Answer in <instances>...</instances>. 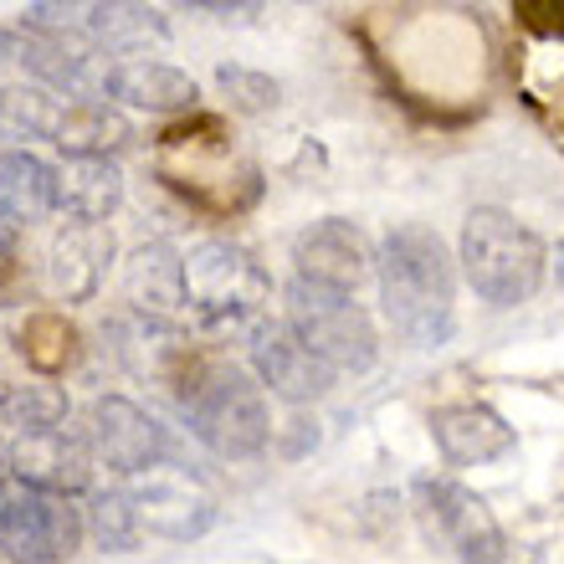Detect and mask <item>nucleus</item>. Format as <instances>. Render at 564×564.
Segmentation results:
<instances>
[{
    "mask_svg": "<svg viewBox=\"0 0 564 564\" xmlns=\"http://www.w3.org/2000/svg\"><path fill=\"white\" fill-rule=\"evenodd\" d=\"M375 278H380V303H386L390 328L416 349H436L452 339L457 324V262L446 241L421 221L390 226L380 252H375Z\"/></svg>",
    "mask_w": 564,
    "mask_h": 564,
    "instance_id": "nucleus-1",
    "label": "nucleus"
},
{
    "mask_svg": "<svg viewBox=\"0 0 564 564\" xmlns=\"http://www.w3.org/2000/svg\"><path fill=\"white\" fill-rule=\"evenodd\" d=\"M457 268L482 303L492 308H519L544 288L550 272V247L539 241V231L503 206H477L467 210L457 237Z\"/></svg>",
    "mask_w": 564,
    "mask_h": 564,
    "instance_id": "nucleus-2",
    "label": "nucleus"
},
{
    "mask_svg": "<svg viewBox=\"0 0 564 564\" xmlns=\"http://www.w3.org/2000/svg\"><path fill=\"white\" fill-rule=\"evenodd\" d=\"M282 308H288V328L324 359L328 370L365 375L380 359L375 318L355 303V293H334V288H318L308 278H293L288 293H282Z\"/></svg>",
    "mask_w": 564,
    "mask_h": 564,
    "instance_id": "nucleus-3",
    "label": "nucleus"
},
{
    "mask_svg": "<svg viewBox=\"0 0 564 564\" xmlns=\"http://www.w3.org/2000/svg\"><path fill=\"white\" fill-rule=\"evenodd\" d=\"M268 297L272 282L252 252H241L231 241H195L185 252V308L206 328L252 324Z\"/></svg>",
    "mask_w": 564,
    "mask_h": 564,
    "instance_id": "nucleus-4",
    "label": "nucleus"
},
{
    "mask_svg": "<svg viewBox=\"0 0 564 564\" xmlns=\"http://www.w3.org/2000/svg\"><path fill=\"white\" fill-rule=\"evenodd\" d=\"M185 416H191L195 442L226 462H252L268 452L272 416L262 401V386L247 370H210L206 386L191 395Z\"/></svg>",
    "mask_w": 564,
    "mask_h": 564,
    "instance_id": "nucleus-5",
    "label": "nucleus"
},
{
    "mask_svg": "<svg viewBox=\"0 0 564 564\" xmlns=\"http://www.w3.org/2000/svg\"><path fill=\"white\" fill-rule=\"evenodd\" d=\"M416 503L426 529L442 544H452L462 564H539V554L529 544H513L488 513V503L452 477H421Z\"/></svg>",
    "mask_w": 564,
    "mask_h": 564,
    "instance_id": "nucleus-6",
    "label": "nucleus"
},
{
    "mask_svg": "<svg viewBox=\"0 0 564 564\" xmlns=\"http://www.w3.org/2000/svg\"><path fill=\"white\" fill-rule=\"evenodd\" d=\"M88 534L83 508L73 498H52L26 482H11L0 492V554L11 564H62L73 560Z\"/></svg>",
    "mask_w": 564,
    "mask_h": 564,
    "instance_id": "nucleus-7",
    "label": "nucleus"
},
{
    "mask_svg": "<svg viewBox=\"0 0 564 564\" xmlns=\"http://www.w3.org/2000/svg\"><path fill=\"white\" fill-rule=\"evenodd\" d=\"M21 67L42 77L46 93H67L77 104H108V77L113 62L88 31H62V36H26Z\"/></svg>",
    "mask_w": 564,
    "mask_h": 564,
    "instance_id": "nucleus-8",
    "label": "nucleus"
},
{
    "mask_svg": "<svg viewBox=\"0 0 564 564\" xmlns=\"http://www.w3.org/2000/svg\"><path fill=\"white\" fill-rule=\"evenodd\" d=\"M129 503L139 513V529L160 539H200L216 523V498H210L191 473L180 467H149L144 477H134Z\"/></svg>",
    "mask_w": 564,
    "mask_h": 564,
    "instance_id": "nucleus-9",
    "label": "nucleus"
},
{
    "mask_svg": "<svg viewBox=\"0 0 564 564\" xmlns=\"http://www.w3.org/2000/svg\"><path fill=\"white\" fill-rule=\"evenodd\" d=\"M83 436H88L93 457L123 477H144L149 467H160V457H164L160 421L149 416V411H139L134 401H123V395H98V401L88 405Z\"/></svg>",
    "mask_w": 564,
    "mask_h": 564,
    "instance_id": "nucleus-10",
    "label": "nucleus"
},
{
    "mask_svg": "<svg viewBox=\"0 0 564 564\" xmlns=\"http://www.w3.org/2000/svg\"><path fill=\"white\" fill-rule=\"evenodd\" d=\"M252 370H257V386H268L272 395L288 405L324 401L328 386H334V370H328L324 359L313 355L288 324L252 328Z\"/></svg>",
    "mask_w": 564,
    "mask_h": 564,
    "instance_id": "nucleus-11",
    "label": "nucleus"
},
{
    "mask_svg": "<svg viewBox=\"0 0 564 564\" xmlns=\"http://www.w3.org/2000/svg\"><path fill=\"white\" fill-rule=\"evenodd\" d=\"M293 262H297V278L334 288V293H355L359 282L375 272V252L365 241V231L355 221H339V216L303 226L293 237Z\"/></svg>",
    "mask_w": 564,
    "mask_h": 564,
    "instance_id": "nucleus-12",
    "label": "nucleus"
},
{
    "mask_svg": "<svg viewBox=\"0 0 564 564\" xmlns=\"http://www.w3.org/2000/svg\"><path fill=\"white\" fill-rule=\"evenodd\" d=\"M11 477L52 498H73L88 492L93 482V446L77 431H42V436H21L11 446Z\"/></svg>",
    "mask_w": 564,
    "mask_h": 564,
    "instance_id": "nucleus-13",
    "label": "nucleus"
},
{
    "mask_svg": "<svg viewBox=\"0 0 564 564\" xmlns=\"http://www.w3.org/2000/svg\"><path fill=\"white\" fill-rule=\"evenodd\" d=\"M431 442L452 467H482V462H498L519 446V431L508 426L492 405H442L431 416Z\"/></svg>",
    "mask_w": 564,
    "mask_h": 564,
    "instance_id": "nucleus-14",
    "label": "nucleus"
},
{
    "mask_svg": "<svg viewBox=\"0 0 564 564\" xmlns=\"http://www.w3.org/2000/svg\"><path fill=\"white\" fill-rule=\"evenodd\" d=\"M123 297L144 318H175L185 308V257L170 241H144L123 262Z\"/></svg>",
    "mask_w": 564,
    "mask_h": 564,
    "instance_id": "nucleus-15",
    "label": "nucleus"
},
{
    "mask_svg": "<svg viewBox=\"0 0 564 564\" xmlns=\"http://www.w3.org/2000/svg\"><path fill=\"white\" fill-rule=\"evenodd\" d=\"M123 200V175L119 164L104 154H67L57 164V210H67L73 221L104 226Z\"/></svg>",
    "mask_w": 564,
    "mask_h": 564,
    "instance_id": "nucleus-16",
    "label": "nucleus"
},
{
    "mask_svg": "<svg viewBox=\"0 0 564 564\" xmlns=\"http://www.w3.org/2000/svg\"><path fill=\"white\" fill-rule=\"evenodd\" d=\"M108 257H113V237L104 226L67 221V231H57V241H52V288H57V297L83 303V297L98 293Z\"/></svg>",
    "mask_w": 564,
    "mask_h": 564,
    "instance_id": "nucleus-17",
    "label": "nucleus"
},
{
    "mask_svg": "<svg viewBox=\"0 0 564 564\" xmlns=\"http://www.w3.org/2000/svg\"><path fill=\"white\" fill-rule=\"evenodd\" d=\"M195 98H200L195 77L170 62H119L108 77V104L144 108V113H180V108H195Z\"/></svg>",
    "mask_w": 564,
    "mask_h": 564,
    "instance_id": "nucleus-18",
    "label": "nucleus"
},
{
    "mask_svg": "<svg viewBox=\"0 0 564 564\" xmlns=\"http://www.w3.org/2000/svg\"><path fill=\"white\" fill-rule=\"evenodd\" d=\"M57 210V170L36 160L31 149H6L0 154V216L15 226L46 221Z\"/></svg>",
    "mask_w": 564,
    "mask_h": 564,
    "instance_id": "nucleus-19",
    "label": "nucleus"
},
{
    "mask_svg": "<svg viewBox=\"0 0 564 564\" xmlns=\"http://www.w3.org/2000/svg\"><path fill=\"white\" fill-rule=\"evenodd\" d=\"M73 401L57 380H0V421L15 426L21 436H42V431H62Z\"/></svg>",
    "mask_w": 564,
    "mask_h": 564,
    "instance_id": "nucleus-20",
    "label": "nucleus"
},
{
    "mask_svg": "<svg viewBox=\"0 0 564 564\" xmlns=\"http://www.w3.org/2000/svg\"><path fill=\"white\" fill-rule=\"evenodd\" d=\"M164 15L154 6H129V0H113V6H88V36L108 52H139L149 42H164Z\"/></svg>",
    "mask_w": 564,
    "mask_h": 564,
    "instance_id": "nucleus-21",
    "label": "nucleus"
},
{
    "mask_svg": "<svg viewBox=\"0 0 564 564\" xmlns=\"http://www.w3.org/2000/svg\"><path fill=\"white\" fill-rule=\"evenodd\" d=\"M67 104L46 88H0V139H52L57 144Z\"/></svg>",
    "mask_w": 564,
    "mask_h": 564,
    "instance_id": "nucleus-22",
    "label": "nucleus"
},
{
    "mask_svg": "<svg viewBox=\"0 0 564 564\" xmlns=\"http://www.w3.org/2000/svg\"><path fill=\"white\" fill-rule=\"evenodd\" d=\"M119 144H129V119L113 104H67L57 149H67V154H104L108 160V149Z\"/></svg>",
    "mask_w": 564,
    "mask_h": 564,
    "instance_id": "nucleus-23",
    "label": "nucleus"
},
{
    "mask_svg": "<svg viewBox=\"0 0 564 564\" xmlns=\"http://www.w3.org/2000/svg\"><path fill=\"white\" fill-rule=\"evenodd\" d=\"M21 359L42 380H57L77 359V328L62 313H31L26 324H21Z\"/></svg>",
    "mask_w": 564,
    "mask_h": 564,
    "instance_id": "nucleus-24",
    "label": "nucleus"
},
{
    "mask_svg": "<svg viewBox=\"0 0 564 564\" xmlns=\"http://www.w3.org/2000/svg\"><path fill=\"white\" fill-rule=\"evenodd\" d=\"M83 523H88L93 544H98V550H108V554L134 550V539L144 534V529H139L134 503H129V492H123V488H98V492H93L88 508H83Z\"/></svg>",
    "mask_w": 564,
    "mask_h": 564,
    "instance_id": "nucleus-25",
    "label": "nucleus"
},
{
    "mask_svg": "<svg viewBox=\"0 0 564 564\" xmlns=\"http://www.w3.org/2000/svg\"><path fill=\"white\" fill-rule=\"evenodd\" d=\"M216 83H221V93L231 98L237 113H272L282 104V88L268 73H252V67H237V62H221Z\"/></svg>",
    "mask_w": 564,
    "mask_h": 564,
    "instance_id": "nucleus-26",
    "label": "nucleus"
},
{
    "mask_svg": "<svg viewBox=\"0 0 564 564\" xmlns=\"http://www.w3.org/2000/svg\"><path fill=\"white\" fill-rule=\"evenodd\" d=\"M15 268H21V226L0 216V288L15 278Z\"/></svg>",
    "mask_w": 564,
    "mask_h": 564,
    "instance_id": "nucleus-27",
    "label": "nucleus"
},
{
    "mask_svg": "<svg viewBox=\"0 0 564 564\" xmlns=\"http://www.w3.org/2000/svg\"><path fill=\"white\" fill-rule=\"evenodd\" d=\"M21 52H26V42L15 31H0V62H21Z\"/></svg>",
    "mask_w": 564,
    "mask_h": 564,
    "instance_id": "nucleus-28",
    "label": "nucleus"
},
{
    "mask_svg": "<svg viewBox=\"0 0 564 564\" xmlns=\"http://www.w3.org/2000/svg\"><path fill=\"white\" fill-rule=\"evenodd\" d=\"M11 488V446L0 442V492Z\"/></svg>",
    "mask_w": 564,
    "mask_h": 564,
    "instance_id": "nucleus-29",
    "label": "nucleus"
},
{
    "mask_svg": "<svg viewBox=\"0 0 564 564\" xmlns=\"http://www.w3.org/2000/svg\"><path fill=\"white\" fill-rule=\"evenodd\" d=\"M550 268H554V278H560V293H564V241L554 247V257H550Z\"/></svg>",
    "mask_w": 564,
    "mask_h": 564,
    "instance_id": "nucleus-30",
    "label": "nucleus"
}]
</instances>
